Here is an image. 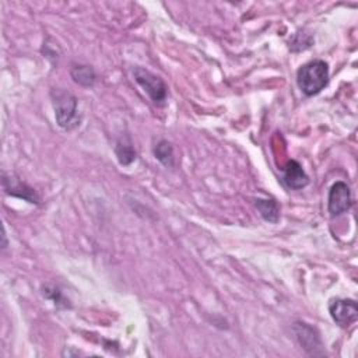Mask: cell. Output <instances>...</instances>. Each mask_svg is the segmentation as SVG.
Wrapping results in <instances>:
<instances>
[{"label": "cell", "mask_w": 358, "mask_h": 358, "mask_svg": "<svg viewBox=\"0 0 358 358\" xmlns=\"http://www.w3.org/2000/svg\"><path fill=\"white\" fill-rule=\"evenodd\" d=\"M133 77L136 83L143 88V91L150 96L154 105L164 106L166 103L168 87L159 76L141 66H136L133 69Z\"/></svg>", "instance_id": "3957f363"}, {"label": "cell", "mask_w": 358, "mask_h": 358, "mask_svg": "<svg viewBox=\"0 0 358 358\" xmlns=\"http://www.w3.org/2000/svg\"><path fill=\"white\" fill-rule=\"evenodd\" d=\"M351 206H352V197H351L350 186L343 180H337L336 183H333L327 197V210L330 215L338 217L347 213L351 208Z\"/></svg>", "instance_id": "8992f818"}, {"label": "cell", "mask_w": 358, "mask_h": 358, "mask_svg": "<svg viewBox=\"0 0 358 358\" xmlns=\"http://www.w3.org/2000/svg\"><path fill=\"white\" fill-rule=\"evenodd\" d=\"M154 157L166 168H172L175 165L173 147L168 140H159L154 145Z\"/></svg>", "instance_id": "7c38bea8"}, {"label": "cell", "mask_w": 358, "mask_h": 358, "mask_svg": "<svg viewBox=\"0 0 358 358\" xmlns=\"http://www.w3.org/2000/svg\"><path fill=\"white\" fill-rule=\"evenodd\" d=\"M42 294H43L46 298L52 299L56 305H60L62 302H66V299L63 298L62 292H60L57 288H55V287H49V285L42 287Z\"/></svg>", "instance_id": "5bb4252c"}, {"label": "cell", "mask_w": 358, "mask_h": 358, "mask_svg": "<svg viewBox=\"0 0 358 358\" xmlns=\"http://www.w3.org/2000/svg\"><path fill=\"white\" fill-rule=\"evenodd\" d=\"M255 206L262 218L270 224H277L280 220V207L274 199H256Z\"/></svg>", "instance_id": "30bf717a"}, {"label": "cell", "mask_w": 358, "mask_h": 358, "mask_svg": "<svg viewBox=\"0 0 358 358\" xmlns=\"http://www.w3.org/2000/svg\"><path fill=\"white\" fill-rule=\"evenodd\" d=\"M115 154L117 157L119 164L122 165H130L136 158L137 152L134 150V145L131 143V138L129 136H122L115 145Z\"/></svg>", "instance_id": "9c48e42d"}, {"label": "cell", "mask_w": 358, "mask_h": 358, "mask_svg": "<svg viewBox=\"0 0 358 358\" xmlns=\"http://www.w3.org/2000/svg\"><path fill=\"white\" fill-rule=\"evenodd\" d=\"M50 99L56 123L62 129L73 130L80 126L81 116L78 113V101L70 91L63 88H52Z\"/></svg>", "instance_id": "6da1fadb"}, {"label": "cell", "mask_w": 358, "mask_h": 358, "mask_svg": "<svg viewBox=\"0 0 358 358\" xmlns=\"http://www.w3.org/2000/svg\"><path fill=\"white\" fill-rule=\"evenodd\" d=\"M1 186H3V190L13 197L22 199L31 204L41 203V197L38 196V193L31 186H28L27 183H24L22 180H20L11 173H7V172L1 173Z\"/></svg>", "instance_id": "52a82bcc"}, {"label": "cell", "mask_w": 358, "mask_h": 358, "mask_svg": "<svg viewBox=\"0 0 358 358\" xmlns=\"http://www.w3.org/2000/svg\"><path fill=\"white\" fill-rule=\"evenodd\" d=\"M294 333L299 343V345L309 354V355H324L323 343L320 338V333L316 327L305 323V322H295L294 323Z\"/></svg>", "instance_id": "277c9868"}, {"label": "cell", "mask_w": 358, "mask_h": 358, "mask_svg": "<svg viewBox=\"0 0 358 358\" xmlns=\"http://www.w3.org/2000/svg\"><path fill=\"white\" fill-rule=\"evenodd\" d=\"M329 312L331 319L340 327H348L358 319V305L350 298H333L329 301Z\"/></svg>", "instance_id": "5b68a950"}, {"label": "cell", "mask_w": 358, "mask_h": 358, "mask_svg": "<svg viewBox=\"0 0 358 358\" xmlns=\"http://www.w3.org/2000/svg\"><path fill=\"white\" fill-rule=\"evenodd\" d=\"M312 43H313V38L309 34L296 32L294 38L289 41V49L294 52H299V50L308 49Z\"/></svg>", "instance_id": "4fadbf2b"}, {"label": "cell", "mask_w": 358, "mask_h": 358, "mask_svg": "<svg viewBox=\"0 0 358 358\" xmlns=\"http://www.w3.org/2000/svg\"><path fill=\"white\" fill-rule=\"evenodd\" d=\"M70 76L73 81L81 87H92L96 80L94 69L88 64H73L70 69Z\"/></svg>", "instance_id": "8fae6325"}, {"label": "cell", "mask_w": 358, "mask_h": 358, "mask_svg": "<svg viewBox=\"0 0 358 358\" xmlns=\"http://www.w3.org/2000/svg\"><path fill=\"white\" fill-rule=\"evenodd\" d=\"M282 169H284V173L281 180L288 189L299 190L309 183V176L306 175V172L303 171L302 165L298 161L289 159Z\"/></svg>", "instance_id": "ba28073f"}, {"label": "cell", "mask_w": 358, "mask_h": 358, "mask_svg": "<svg viewBox=\"0 0 358 358\" xmlns=\"http://www.w3.org/2000/svg\"><path fill=\"white\" fill-rule=\"evenodd\" d=\"M296 84L306 96L319 94L329 84V64L322 59H313L296 71Z\"/></svg>", "instance_id": "7a4b0ae2"}]
</instances>
